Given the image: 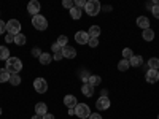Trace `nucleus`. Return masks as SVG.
<instances>
[{
    "instance_id": "nucleus-23",
    "label": "nucleus",
    "mask_w": 159,
    "mask_h": 119,
    "mask_svg": "<svg viewBox=\"0 0 159 119\" xmlns=\"http://www.w3.org/2000/svg\"><path fill=\"white\" fill-rule=\"evenodd\" d=\"M129 62H130V67H140V65L143 64V57L142 56H134Z\"/></svg>"
},
{
    "instance_id": "nucleus-41",
    "label": "nucleus",
    "mask_w": 159,
    "mask_h": 119,
    "mask_svg": "<svg viewBox=\"0 0 159 119\" xmlns=\"http://www.w3.org/2000/svg\"><path fill=\"white\" fill-rule=\"evenodd\" d=\"M100 97H108V90L107 89H102L100 90Z\"/></svg>"
},
{
    "instance_id": "nucleus-36",
    "label": "nucleus",
    "mask_w": 159,
    "mask_h": 119,
    "mask_svg": "<svg viewBox=\"0 0 159 119\" xmlns=\"http://www.w3.org/2000/svg\"><path fill=\"white\" fill-rule=\"evenodd\" d=\"M5 42H7V43H15V35L7 33V35H5Z\"/></svg>"
},
{
    "instance_id": "nucleus-45",
    "label": "nucleus",
    "mask_w": 159,
    "mask_h": 119,
    "mask_svg": "<svg viewBox=\"0 0 159 119\" xmlns=\"http://www.w3.org/2000/svg\"><path fill=\"white\" fill-rule=\"evenodd\" d=\"M0 114H2V108H0Z\"/></svg>"
},
{
    "instance_id": "nucleus-19",
    "label": "nucleus",
    "mask_w": 159,
    "mask_h": 119,
    "mask_svg": "<svg viewBox=\"0 0 159 119\" xmlns=\"http://www.w3.org/2000/svg\"><path fill=\"white\" fill-rule=\"evenodd\" d=\"M10 76H11V73H10L7 68H0V83L10 81Z\"/></svg>"
},
{
    "instance_id": "nucleus-37",
    "label": "nucleus",
    "mask_w": 159,
    "mask_h": 119,
    "mask_svg": "<svg viewBox=\"0 0 159 119\" xmlns=\"http://www.w3.org/2000/svg\"><path fill=\"white\" fill-rule=\"evenodd\" d=\"M32 56H34V57H40V56H42V51H40V48H34V49H32Z\"/></svg>"
},
{
    "instance_id": "nucleus-1",
    "label": "nucleus",
    "mask_w": 159,
    "mask_h": 119,
    "mask_svg": "<svg viewBox=\"0 0 159 119\" xmlns=\"http://www.w3.org/2000/svg\"><path fill=\"white\" fill-rule=\"evenodd\" d=\"M5 68L11 73V75H18L22 68V62L19 57H10L7 60V65H5Z\"/></svg>"
},
{
    "instance_id": "nucleus-5",
    "label": "nucleus",
    "mask_w": 159,
    "mask_h": 119,
    "mask_svg": "<svg viewBox=\"0 0 159 119\" xmlns=\"http://www.w3.org/2000/svg\"><path fill=\"white\" fill-rule=\"evenodd\" d=\"M7 33H11V35H15V37L18 33H21V24H19V21L10 19L7 22Z\"/></svg>"
},
{
    "instance_id": "nucleus-33",
    "label": "nucleus",
    "mask_w": 159,
    "mask_h": 119,
    "mask_svg": "<svg viewBox=\"0 0 159 119\" xmlns=\"http://www.w3.org/2000/svg\"><path fill=\"white\" fill-rule=\"evenodd\" d=\"M89 76H91V75H89L88 72L83 70V72H81V76H80V78H81V81H83V83H88V81H89Z\"/></svg>"
},
{
    "instance_id": "nucleus-14",
    "label": "nucleus",
    "mask_w": 159,
    "mask_h": 119,
    "mask_svg": "<svg viewBox=\"0 0 159 119\" xmlns=\"http://www.w3.org/2000/svg\"><path fill=\"white\" fill-rule=\"evenodd\" d=\"M137 25L142 30H147V29H150V19L147 16H140V18H137Z\"/></svg>"
},
{
    "instance_id": "nucleus-40",
    "label": "nucleus",
    "mask_w": 159,
    "mask_h": 119,
    "mask_svg": "<svg viewBox=\"0 0 159 119\" xmlns=\"http://www.w3.org/2000/svg\"><path fill=\"white\" fill-rule=\"evenodd\" d=\"M88 119H102V116H100V114H97V113H92Z\"/></svg>"
},
{
    "instance_id": "nucleus-18",
    "label": "nucleus",
    "mask_w": 159,
    "mask_h": 119,
    "mask_svg": "<svg viewBox=\"0 0 159 119\" xmlns=\"http://www.w3.org/2000/svg\"><path fill=\"white\" fill-rule=\"evenodd\" d=\"M129 67H130V62L126 60V59H123V60L118 62V70H119V72H127Z\"/></svg>"
},
{
    "instance_id": "nucleus-35",
    "label": "nucleus",
    "mask_w": 159,
    "mask_h": 119,
    "mask_svg": "<svg viewBox=\"0 0 159 119\" xmlns=\"http://www.w3.org/2000/svg\"><path fill=\"white\" fill-rule=\"evenodd\" d=\"M88 45H89L91 48H96V46L99 45V40H97V38H89V42H88Z\"/></svg>"
},
{
    "instance_id": "nucleus-13",
    "label": "nucleus",
    "mask_w": 159,
    "mask_h": 119,
    "mask_svg": "<svg viewBox=\"0 0 159 119\" xmlns=\"http://www.w3.org/2000/svg\"><path fill=\"white\" fill-rule=\"evenodd\" d=\"M46 113H48V105L43 103V102H38V103L35 105V114H38V116H45Z\"/></svg>"
},
{
    "instance_id": "nucleus-34",
    "label": "nucleus",
    "mask_w": 159,
    "mask_h": 119,
    "mask_svg": "<svg viewBox=\"0 0 159 119\" xmlns=\"http://www.w3.org/2000/svg\"><path fill=\"white\" fill-rule=\"evenodd\" d=\"M151 13H153V16H154L156 19H159V5H154V7L151 8Z\"/></svg>"
},
{
    "instance_id": "nucleus-46",
    "label": "nucleus",
    "mask_w": 159,
    "mask_h": 119,
    "mask_svg": "<svg viewBox=\"0 0 159 119\" xmlns=\"http://www.w3.org/2000/svg\"><path fill=\"white\" fill-rule=\"evenodd\" d=\"M157 119H159V116H157Z\"/></svg>"
},
{
    "instance_id": "nucleus-8",
    "label": "nucleus",
    "mask_w": 159,
    "mask_h": 119,
    "mask_svg": "<svg viewBox=\"0 0 159 119\" xmlns=\"http://www.w3.org/2000/svg\"><path fill=\"white\" fill-rule=\"evenodd\" d=\"M75 40H76V43H80V45H88L89 35H88V32H84V30H80V32L75 33Z\"/></svg>"
},
{
    "instance_id": "nucleus-10",
    "label": "nucleus",
    "mask_w": 159,
    "mask_h": 119,
    "mask_svg": "<svg viewBox=\"0 0 159 119\" xmlns=\"http://www.w3.org/2000/svg\"><path fill=\"white\" fill-rule=\"evenodd\" d=\"M62 56H64L65 59H75V57H76V49L67 45L65 48H62Z\"/></svg>"
},
{
    "instance_id": "nucleus-2",
    "label": "nucleus",
    "mask_w": 159,
    "mask_h": 119,
    "mask_svg": "<svg viewBox=\"0 0 159 119\" xmlns=\"http://www.w3.org/2000/svg\"><path fill=\"white\" fill-rule=\"evenodd\" d=\"M100 8H102V5L99 0H89V2H86V7H84V10L89 16H97L100 13Z\"/></svg>"
},
{
    "instance_id": "nucleus-3",
    "label": "nucleus",
    "mask_w": 159,
    "mask_h": 119,
    "mask_svg": "<svg viewBox=\"0 0 159 119\" xmlns=\"http://www.w3.org/2000/svg\"><path fill=\"white\" fill-rule=\"evenodd\" d=\"M32 25H34L37 30H46L48 29V21H46L45 16L37 15V16L32 18Z\"/></svg>"
},
{
    "instance_id": "nucleus-17",
    "label": "nucleus",
    "mask_w": 159,
    "mask_h": 119,
    "mask_svg": "<svg viewBox=\"0 0 159 119\" xmlns=\"http://www.w3.org/2000/svg\"><path fill=\"white\" fill-rule=\"evenodd\" d=\"M88 35H89V38H97L100 35V27L99 25H91L88 30Z\"/></svg>"
},
{
    "instance_id": "nucleus-39",
    "label": "nucleus",
    "mask_w": 159,
    "mask_h": 119,
    "mask_svg": "<svg viewBox=\"0 0 159 119\" xmlns=\"http://www.w3.org/2000/svg\"><path fill=\"white\" fill-rule=\"evenodd\" d=\"M52 57H54V60H62V59H64L62 52H59V54H52Z\"/></svg>"
},
{
    "instance_id": "nucleus-30",
    "label": "nucleus",
    "mask_w": 159,
    "mask_h": 119,
    "mask_svg": "<svg viewBox=\"0 0 159 119\" xmlns=\"http://www.w3.org/2000/svg\"><path fill=\"white\" fill-rule=\"evenodd\" d=\"M62 7H64V8L72 10V8L75 7V2H72V0H64V2H62Z\"/></svg>"
},
{
    "instance_id": "nucleus-38",
    "label": "nucleus",
    "mask_w": 159,
    "mask_h": 119,
    "mask_svg": "<svg viewBox=\"0 0 159 119\" xmlns=\"http://www.w3.org/2000/svg\"><path fill=\"white\" fill-rule=\"evenodd\" d=\"M3 32H7V22H3L2 19H0V35H2Z\"/></svg>"
},
{
    "instance_id": "nucleus-42",
    "label": "nucleus",
    "mask_w": 159,
    "mask_h": 119,
    "mask_svg": "<svg viewBox=\"0 0 159 119\" xmlns=\"http://www.w3.org/2000/svg\"><path fill=\"white\" fill-rule=\"evenodd\" d=\"M43 119H56V117L52 116V114H49V113H46V114L43 116Z\"/></svg>"
},
{
    "instance_id": "nucleus-6",
    "label": "nucleus",
    "mask_w": 159,
    "mask_h": 119,
    "mask_svg": "<svg viewBox=\"0 0 159 119\" xmlns=\"http://www.w3.org/2000/svg\"><path fill=\"white\" fill-rule=\"evenodd\" d=\"M34 89L38 92V94H45V92L48 90V83L45 78H35L34 81Z\"/></svg>"
},
{
    "instance_id": "nucleus-43",
    "label": "nucleus",
    "mask_w": 159,
    "mask_h": 119,
    "mask_svg": "<svg viewBox=\"0 0 159 119\" xmlns=\"http://www.w3.org/2000/svg\"><path fill=\"white\" fill-rule=\"evenodd\" d=\"M69 114L70 116H75V108H69Z\"/></svg>"
},
{
    "instance_id": "nucleus-9",
    "label": "nucleus",
    "mask_w": 159,
    "mask_h": 119,
    "mask_svg": "<svg viewBox=\"0 0 159 119\" xmlns=\"http://www.w3.org/2000/svg\"><path fill=\"white\" fill-rule=\"evenodd\" d=\"M27 11H29V15H32V16L38 15V11H40V2H38V0H32V2H29Z\"/></svg>"
},
{
    "instance_id": "nucleus-44",
    "label": "nucleus",
    "mask_w": 159,
    "mask_h": 119,
    "mask_svg": "<svg viewBox=\"0 0 159 119\" xmlns=\"http://www.w3.org/2000/svg\"><path fill=\"white\" fill-rule=\"evenodd\" d=\"M32 119H43V116H38V114H35V116H34Z\"/></svg>"
},
{
    "instance_id": "nucleus-27",
    "label": "nucleus",
    "mask_w": 159,
    "mask_h": 119,
    "mask_svg": "<svg viewBox=\"0 0 159 119\" xmlns=\"http://www.w3.org/2000/svg\"><path fill=\"white\" fill-rule=\"evenodd\" d=\"M132 57H134V52H132V49H130V48H124V49H123V59L130 60Z\"/></svg>"
},
{
    "instance_id": "nucleus-28",
    "label": "nucleus",
    "mask_w": 159,
    "mask_h": 119,
    "mask_svg": "<svg viewBox=\"0 0 159 119\" xmlns=\"http://www.w3.org/2000/svg\"><path fill=\"white\" fill-rule=\"evenodd\" d=\"M67 42H69V38L65 37V35H59V37H57V42H56V43H57V45H59L61 48H65V46H67Z\"/></svg>"
},
{
    "instance_id": "nucleus-20",
    "label": "nucleus",
    "mask_w": 159,
    "mask_h": 119,
    "mask_svg": "<svg viewBox=\"0 0 159 119\" xmlns=\"http://www.w3.org/2000/svg\"><path fill=\"white\" fill-rule=\"evenodd\" d=\"M92 87H94V86H99L100 83H102V78L99 76V75H91L89 76V81H88Z\"/></svg>"
},
{
    "instance_id": "nucleus-15",
    "label": "nucleus",
    "mask_w": 159,
    "mask_h": 119,
    "mask_svg": "<svg viewBox=\"0 0 159 119\" xmlns=\"http://www.w3.org/2000/svg\"><path fill=\"white\" fill-rule=\"evenodd\" d=\"M81 92H83L84 97H92V94H94V87H92L89 83H84L81 86Z\"/></svg>"
},
{
    "instance_id": "nucleus-12",
    "label": "nucleus",
    "mask_w": 159,
    "mask_h": 119,
    "mask_svg": "<svg viewBox=\"0 0 159 119\" xmlns=\"http://www.w3.org/2000/svg\"><path fill=\"white\" fill-rule=\"evenodd\" d=\"M147 81L150 84H154L159 81V72L157 70H148L147 72Z\"/></svg>"
},
{
    "instance_id": "nucleus-22",
    "label": "nucleus",
    "mask_w": 159,
    "mask_h": 119,
    "mask_svg": "<svg viewBox=\"0 0 159 119\" xmlns=\"http://www.w3.org/2000/svg\"><path fill=\"white\" fill-rule=\"evenodd\" d=\"M25 42H27V37H25L24 33H18V35L15 37V43H16L18 46H24Z\"/></svg>"
},
{
    "instance_id": "nucleus-16",
    "label": "nucleus",
    "mask_w": 159,
    "mask_h": 119,
    "mask_svg": "<svg viewBox=\"0 0 159 119\" xmlns=\"http://www.w3.org/2000/svg\"><path fill=\"white\" fill-rule=\"evenodd\" d=\"M38 60H40L42 65H48L52 60V54H49V52H42V56L38 57Z\"/></svg>"
},
{
    "instance_id": "nucleus-32",
    "label": "nucleus",
    "mask_w": 159,
    "mask_h": 119,
    "mask_svg": "<svg viewBox=\"0 0 159 119\" xmlns=\"http://www.w3.org/2000/svg\"><path fill=\"white\" fill-rule=\"evenodd\" d=\"M84 7H86V2H84V0H75V8L81 10V8H84Z\"/></svg>"
},
{
    "instance_id": "nucleus-31",
    "label": "nucleus",
    "mask_w": 159,
    "mask_h": 119,
    "mask_svg": "<svg viewBox=\"0 0 159 119\" xmlns=\"http://www.w3.org/2000/svg\"><path fill=\"white\" fill-rule=\"evenodd\" d=\"M51 51L54 52V54H59V52H62V48H61L57 43H52V45H51Z\"/></svg>"
},
{
    "instance_id": "nucleus-21",
    "label": "nucleus",
    "mask_w": 159,
    "mask_h": 119,
    "mask_svg": "<svg viewBox=\"0 0 159 119\" xmlns=\"http://www.w3.org/2000/svg\"><path fill=\"white\" fill-rule=\"evenodd\" d=\"M142 38L145 40V42H151V40L154 38V32H153L151 29L143 30V32H142Z\"/></svg>"
},
{
    "instance_id": "nucleus-7",
    "label": "nucleus",
    "mask_w": 159,
    "mask_h": 119,
    "mask_svg": "<svg viewBox=\"0 0 159 119\" xmlns=\"http://www.w3.org/2000/svg\"><path fill=\"white\" fill-rule=\"evenodd\" d=\"M96 108L103 111V110H108L110 108V99L108 97H99V100L96 102Z\"/></svg>"
},
{
    "instance_id": "nucleus-29",
    "label": "nucleus",
    "mask_w": 159,
    "mask_h": 119,
    "mask_svg": "<svg viewBox=\"0 0 159 119\" xmlns=\"http://www.w3.org/2000/svg\"><path fill=\"white\" fill-rule=\"evenodd\" d=\"M70 16L73 18V19H80V18H81V10H78V8H72L70 10Z\"/></svg>"
},
{
    "instance_id": "nucleus-24",
    "label": "nucleus",
    "mask_w": 159,
    "mask_h": 119,
    "mask_svg": "<svg viewBox=\"0 0 159 119\" xmlns=\"http://www.w3.org/2000/svg\"><path fill=\"white\" fill-rule=\"evenodd\" d=\"M0 59L2 60H8L10 59V49L7 46H0Z\"/></svg>"
},
{
    "instance_id": "nucleus-25",
    "label": "nucleus",
    "mask_w": 159,
    "mask_h": 119,
    "mask_svg": "<svg viewBox=\"0 0 159 119\" xmlns=\"http://www.w3.org/2000/svg\"><path fill=\"white\" fill-rule=\"evenodd\" d=\"M148 67H150V70H157L159 68V59L157 57H151L148 60Z\"/></svg>"
},
{
    "instance_id": "nucleus-4",
    "label": "nucleus",
    "mask_w": 159,
    "mask_h": 119,
    "mask_svg": "<svg viewBox=\"0 0 159 119\" xmlns=\"http://www.w3.org/2000/svg\"><path fill=\"white\" fill-rule=\"evenodd\" d=\"M75 116H78L80 119H86L91 116V110L86 103H78L75 107Z\"/></svg>"
},
{
    "instance_id": "nucleus-11",
    "label": "nucleus",
    "mask_w": 159,
    "mask_h": 119,
    "mask_svg": "<svg viewBox=\"0 0 159 119\" xmlns=\"http://www.w3.org/2000/svg\"><path fill=\"white\" fill-rule=\"evenodd\" d=\"M64 103H65V107H67V108H75L76 105H78V100H76L75 95L69 94V95L64 97Z\"/></svg>"
},
{
    "instance_id": "nucleus-26",
    "label": "nucleus",
    "mask_w": 159,
    "mask_h": 119,
    "mask_svg": "<svg viewBox=\"0 0 159 119\" xmlns=\"http://www.w3.org/2000/svg\"><path fill=\"white\" fill-rule=\"evenodd\" d=\"M8 83H10L11 86H19V84H21V76H19V75H11Z\"/></svg>"
}]
</instances>
